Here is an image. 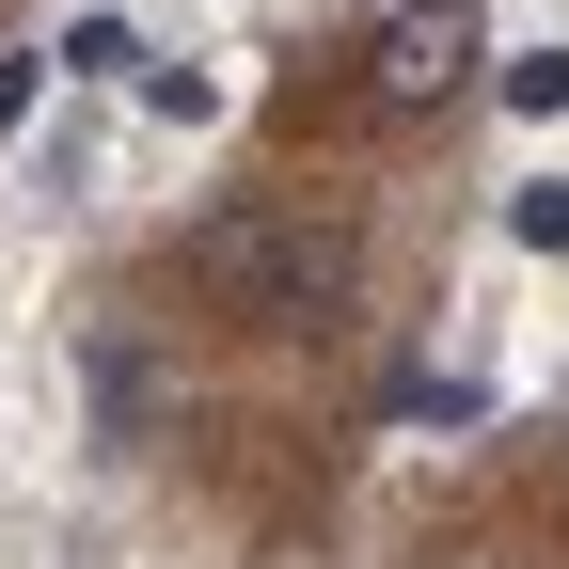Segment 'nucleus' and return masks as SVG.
<instances>
[{
	"label": "nucleus",
	"mask_w": 569,
	"mask_h": 569,
	"mask_svg": "<svg viewBox=\"0 0 569 569\" xmlns=\"http://www.w3.org/2000/svg\"><path fill=\"white\" fill-rule=\"evenodd\" d=\"M507 111H569V48H507Z\"/></svg>",
	"instance_id": "7ed1b4c3"
},
{
	"label": "nucleus",
	"mask_w": 569,
	"mask_h": 569,
	"mask_svg": "<svg viewBox=\"0 0 569 569\" xmlns=\"http://www.w3.org/2000/svg\"><path fill=\"white\" fill-rule=\"evenodd\" d=\"M507 222H522V238H538V253H569V190H553V174H538V190H522V206H507Z\"/></svg>",
	"instance_id": "20e7f679"
},
{
	"label": "nucleus",
	"mask_w": 569,
	"mask_h": 569,
	"mask_svg": "<svg viewBox=\"0 0 569 569\" xmlns=\"http://www.w3.org/2000/svg\"><path fill=\"white\" fill-rule=\"evenodd\" d=\"M475 63H490V17H475V0H396V17L365 32V80H348V111H365V127H427V111L475 80Z\"/></svg>",
	"instance_id": "f03ea898"
},
{
	"label": "nucleus",
	"mask_w": 569,
	"mask_h": 569,
	"mask_svg": "<svg viewBox=\"0 0 569 569\" xmlns=\"http://www.w3.org/2000/svg\"><path fill=\"white\" fill-rule=\"evenodd\" d=\"M190 284H206L238 332H332L348 284H365V238L317 222V206H222V222L190 238Z\"/></svg>",
	"instance_id": "f257e3e1"
}]
</instances>
